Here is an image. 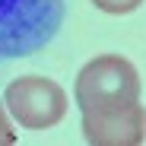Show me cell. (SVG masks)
Instances as JSON below:
<instances>
[{
	"label": "cell",
	"instance_id": "1",
	"mask_svg": "<svg viewBox=\"0 0 146 146\" xmlns=\"http://www.w3.org/2000/svg\"><path fill=\"white\" fill-rule=\"evenodd\" d=\"M67 0H0V60L38 54L64 22Z\"/></svg>",
	"mask_w": 146,
	"mask_h": 146
},
{
	"label": "cell",
	"instance_id": "2",
	"mask_svg": "<svg viewBox=\"0 0 146 146\" xmlns=\"http://www.w3.org/2000/svg\"><path fill=\"white\" fill-rule=\"evenodd\" d=\"M73 99L83 111H108L140 102V73L121 54L92 57L73 83Z\"/></svg>",
	"mask_w": 146,
	"mask_h": 146
},
{
	"label": "cell",
	"instance_id": "3",
	"mask_svg": "<svg viewBox=\"0 0 146 146\" xmlns=\"http://www.w3.org/2000/svg\"><path fill=\"white\" fill-rule=\"evenodd\" d=\"M3 105L13 114V121L26 130H48L64 121L67 114V92L51 76H16L7 92Z\"/></svg>",
	"mask_w": 146,
	"mask_h": 146
},
{
	"label": "cell",
	"instance_id": "4",
	"mask_svg": "<svg viewBox=\"0 0 146 146\" xmlns=\"http://www.w3.org/2000/svg\"><path fill=\"white\" fill-rule=\"evenodd\" d=\"M80 124L92 146H140L146 137V111L140 102L108 111H83Z\"/></svg>",
	"mask_w": 146,
	"mask_h": 146
},
{
	"label": "cell",
	"instance_id": "5",
	"mask_svg": "<svg viewBox=\"0 0 146 146\" xmlns=\"http://www.w3.org/2000/svg\"><path fill=\"white\" fill-rule=\"evenodd\" d=\"M92 3H95V10H102L108 16H127V13L140 10L143 0H92Z\"/></svg>",
	"mask_w": 146,
	"mask_h": 146
},
{
	"label": "cell",
	"instance_id": "6",
	"mask_svg": "<svg viewBox=\"0 0 146 146\" xmlns=\"http://www.w3.org/2000/svg\"><path fill=\"white\" fill-rule=\"evenodd\" d=\"M13 143H16V130L7 117V105L0 102V146H13Z\"/></svg>",
	"mask_w": 146,
	"mask_h": 146
}]
</instances>
